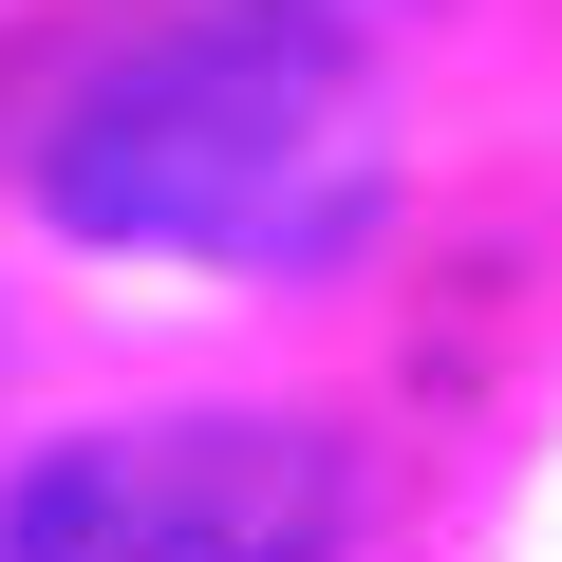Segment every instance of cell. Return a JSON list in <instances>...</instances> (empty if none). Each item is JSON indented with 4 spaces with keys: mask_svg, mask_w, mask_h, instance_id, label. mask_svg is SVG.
Wrapping results in <instances>:
<instances>
[{
    "mask_svg": "<svg viewBox=\"0 0 562 562\" xmlns=\"http://www.w3.org/2000/svg\"><path fill=\"white\" fill-rule=\"evenodd\" d=\"M38 206L113 262H225V281H319L394 206V113L338 0H244L150 57H113L38 132Z\"/></svg>",
    "mask_w": 562,
    "mask_h": 562,
    "instance_id": "1",
    "label": "cell"
},
{
    "mask_svg": "<svg viewBox=\"0 0 562 562\" xmlns=\"http://www.w3.org/2000/svg\"><path fill=\"white\" fill-rule=\"evenodd\" d=\"M357 469L301 413H132L0 487V562H338Z\"/></svg>",
    "mask_w": 562,
    "mask_h": 562,
    "instance_id": "2",
    "label": "cell"
}]
</instances>
